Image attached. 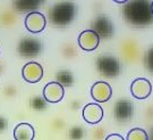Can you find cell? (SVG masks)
I'll list each match as a JSON object with an SVG mask.
<instances>
[{"label":"cell","mask_w":153,"mask_h":140,"mask_svg":"<svg viewBox=\"0 0 153 140\" xmlns=\"http://www.w3.org/2000/svg\"><path fill=\"white\" fill-rule=\"evenodd\" d=\"M24 24L28 32L40 33L45 29L47 18L40 11H30L25 17Z\"/></svg>","instance_id":"4"},{"label":"cell","mask_w":153,"mask_h":140,"mask_svg":"<svg viewBox=\"0 0 153 140\" xmlns=\"http://www.w3.org/2000/svg\"><path fill=\"white\" fill-rule=\"evenodd\" d=\"M145 66L151 73H153V48L149 50L146 55H145Z\"/></svg>","instance_id":"18"},{"label":"cell","mask_w":153,"mask_h":140,"mask_svg":"<svg viewBox=\"0 0 153 140\" xmlns=\"http://www.w3.org/2000/svg\"><path fill=\"white\" fill-rule=\"evenodd\" d=\"M41 49H42L41 42L35 38H24L18 44V53L23 57L38 56Z\"/></svg>","instance_id":"9"},{"label":"cell","mask_w":153,"mask_h":140,"mask_svg":"<svg viewBox=\"0 0 153 140\" xmlns=\"http://www.w3.org/2000/svg\"><path fill=\"white\" fill-rule=\"evenodd\" d=\"M97 65L99 72L105 78H115L120 73V63L114 56H100L97 60Z\"/></svg>","instance_id":"3"},{"label":"cell","mask_w":153,"mask_h":140,"mask_svg":"<svg viewBox=\"0 0 153 140\" xmlns=\"http://www.w3.org/2000/svg\"><path fill=\"white\" fill-rule=\"evenodd\" d=\"M92 30L99 34L100 38H111L114 34V25L107 16H98L92 23Z\"/></svg>","instance_id":"12"},{"label":"cell","mask_w":153,"mask_h":140,"mask_svg":"<svg viewBox=\"0 0 153 140\" xmlns=\"http://www.w3.org/2000/svg\"><path fill=\"white\" fill-rule=\"evenodd\" d=\"M57 81L62 86L69 87L74 83V78L68 71H59L57 73Z\"/></svg>","instance_id":"17"},{"label":"cell","mask_w":153,"mask_h":140,"mask_svg":"<svg viewBox=\"0 0 153 140\" xmlns=\"http://www.w3.org/2000/svg\"><path fill=\"white\" fill-rule=\"evenodd\" d=\"M23 79L28 83H38L43 78V67L36 62H30L23 66Z\"/></svg>","instance_id":"8"},{"label":"cell","mask_w":153,"mask_h":140,"mask_svg":"<svg viewBox=\"0 0 153 140\" xmlns=\"http://www.w3.org/2000/svg\"><path fill=\"white\" fill-rule=\"evenodd\" d=\"M127 140H148L149 135L146 133V131H144L141 128H134L131 129L126 137Z\"/></svg>","instance_id":"16"},{"label":"cell","mask_w":153,"mask_h":140,"mask_svg":"<svg viewBox=\"0 0 153 140\" xmlns=\"http://www.w3.org/2000/svg\"><path fill=\"white\" fill-rule=\"evenodd\" d=\"M112 139H115V140H124L125 138L123 137V135H120L119 133H114V135H108L107 138H105V140H112Z\"/></svg>","instance_id":"20"},{"label":"cell","mask_w":153,"mask_h":140,"mask_svg":"<svg viewBox=\"0 0 153 140\" xmlns=\"http://www.w3.org/2000/svg\"><path fill=\"white\" fill-rule=\"evenodd\" d=\"M103 117V109L98 102L88 104L83 108V119L88 124H98Z\"/></svg>","instance_id":"13"},{"label":"cell","mask_w":153,"mask_h":140,"mask_svg":"<svg viewBox=\"0 0 153 140\" xmlns=\"http://www.w3.org/2000/svg\"><path fill=\"white\" fill-rule=\"evenodd\" d=\"M100 37L94 30H85L78 35V46L85 51H93L100 44Z\"/></svg>","instance_id":"7"},{"label":"cell","mask_w":153,"mask_h":140,"mask_svg":"<svg viewBox=\"0 0 153 140\" xmlns=\"http://www.w3.org/2000/svg\"><path fill=\"white\" fill-rule=\"evenodd\" d=\"M47 0H13V7L16 11L30 13L38 9Z\"/></svg>","instance_id":"14"},{"label":"cell","mask_w":153,"mask_h":140,"mask_svg":"<svg viewBox=\"0 0 153 140\" xmlns=\"http://www.w3.org/2000/svg\"><path fill=\"white\" fill-rule=\"evenodd\" d=\"M124 17L131 25L145 26L153 22L151 2L149 0H131L124 7Z\"/></svg>","instance_id":"1"},{"label":"cell","mask_w":153,"mask_h":140,"mask_svg":"<svg viewBox=\"0 0 153 140\" xmlns=\"http://www.w3.org/2000/svg\"><path fill=\"white\" fill-rule=\"evenodd\" d=\"M114 114H115V119L119 122H127L133 117L134 115V105L133 102L127 100V99H123L116 102L115 109H114Z\"/></svg>","instance_id":"11"},{"label":"cell","mask_w":153,"mask_h":140,"mask_svg":"<svg viewBox=\"0 0 153 140\" xmlns=\"http://www.w3.org/2000/svg\"><path fill=\"white\" fill-rule=\"evenodd\" d=\"M112 96V88L108 82L98 81L91 88V97L97 102H108Z\"/></svg>","instance_id":"10"},{"label":"cell","mask_w":153,"mask_h":140,"mask_svg":"<svg viewBox=\"0 0 153 140\" xmlns=\"http://www.w3.org/2000/svg\"><path fill=\"white\" fill-rule=\"evenodd\" d=\"M151 11H152V14H153V1L151 2Z\"/></svg>","instance_id":"23"},{"label":"cell","mask_w":153,"mask_h":140,"mask_svg":"<svg viewBox=\"0 0 153 140\" xmlns=\"http://www.w3.org/2000/svg\"><path fill=\"white\" fill-rule=\"evenodd\" d=\"M76 6L71 1H62L55 5L50 11V20L57 26L71 24L76 16Z\"/></svg>","instance_id":"2"},{"label":"cell","mask_w":153,"mask_h":140,"mask_svg":"<svg viewBox=\"0 0 153 140\" xmlns=\"http://www.w3.org/2000/svg\"><path fill=\"white\" fill-rule=\"evenodd\" d=\"M35 131L31 124L19 123L14 129V138L16 140H33Z\"/></svg>","instance_id":"15"},{"label":"cell","mask_w":153,"mask_h":140,"mask_svg":"<svg viewBox=\"0 0 153 140\" xmlns=\"http://www.w3.org/2000/svg\"><path fill=\"white\" fill-rule=\"evenodd\" d=\"M6 124H7V121H6L5 119H2V117H0V132H1L2 130H5Z\"/></svg>","instance_id":"21"},{"label":"cell","mask_w":153,"mask_h":140,"mask_svg":"<svg viewBox=\"0 0 153 140\" xmlns=\"http://www.w3.org/2000/svg\"><path fill=\"white\" fill-rule=\"evenodd\" d=\"M32 106L35 109H43V108H45V104H44L43 99H40L36 97L32 100Z\"/></svg>","instance_id":"19"},{"label":"cell","mask_w":153,"mask_h":140,"mask_svg":"<svg viewBox=\"0 0 153 140\" xmlns=\"http://www.w3.org/2000/svg\"><path fill=\"white\" fill-rule=\"evenodd\" d=\"M114 2H117V4H126L128 0H112Z\"/></svg>","instance_id":"22"},{"label":"cell","mask_w":153,"mask_h":140,"mask_svg":"<svg viewBox=\"0 0 153 140\" xmlns=\"http://www.w3.org/2000/svg\"><path fill=\"white\" fill-rule=\"evenodd\" d=\"M65 96V89L64 86L58 81H52L47 83L43 88V98L45 102L56 104L64 99Z\"/></svg>","instance_id":"5"},{"label":"cell","mask_w":153,"mask_h":140,"mask_svg":"<svg viewBox=\"0 0 153 140\" xmlns=\"http://www.w3.org/2000/svg\"><path fill=\"white\" fill-rule=\"evenodd\" d=\"M152 92V84L148 79L137 78L131 82V93L135 99L144 100L151 95Z\"/></svg>","instance_id":"6"}]
</instances>
